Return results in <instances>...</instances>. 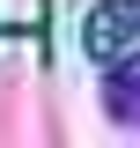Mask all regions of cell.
Wrapping results in <instances>:
<instances>
[{"mask_svg":"<svg viewBox=\"0 0 140 148\" xmlns=\"http://www.w3.org/2000/svg\"><path fill=\"white\" fill-rule=\"evenodd\" d=\"M81 52L96 67H125L140 59V0H96L81 22Z\"/></svg>","mask_w":140,"mask_h":148,"instance_id":"cell-1","label":"cell"},{"mask_svg":"<svg viewBox=\"0 0 140 148\" xmlns=\"http://www.w3.org/2000/svg\"><path fill=\"white\" fill-rule=\"evenodd\" d=\"M103 119L111 126H140V59L103 67Z\"/></svg>","mask_w":140,"mask_h":148,"instance_id":"cell-2","label":"cell"}]
</instances>
